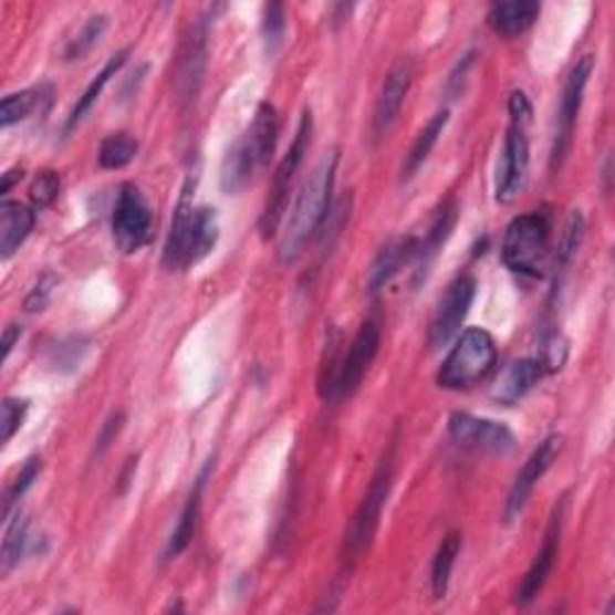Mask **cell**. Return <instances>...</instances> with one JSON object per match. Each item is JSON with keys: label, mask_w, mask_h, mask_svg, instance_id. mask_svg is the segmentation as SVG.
Masks as SVG:
<instances>
[{"label": "cell", "mask_w": 615, "mask_h": 615, "mask_svg": "<svg viewBox=\"0 0 615 615\" xmlns=\"http://www.w3.org/2000/svg\"><path fill=\"white\" fill-rule=\"evenodd\" d=\"M337 164L340 149H330L325 157L315 164V169L301 186L296 200H293V207L289 209L282 239H279L277 248V258L282 264L296 262L303 256L308 243L323 231L332 212V190L334 178H337Z\"/></svg>", "instance_id": "6da1fadb"}, {"label": "cell", "mask_w": 615, "mask_h": 615, "mask_svg": "<svg viewBox=\"0 0 615 615\" xmlns=\"http://www.w3.org/2000/svg\"><path fill=\"white\" fill-rule=\"evenodd\" d=\"M279 121L272 104H260L246 135L236 143L221 161L219 184L227 195H239L253 176L270 164L277 149Z\"/></svg>", "instance_id": "7a4b0ae2"}, {"label": "cell", "mask_w": 615, "mask_h": 615, "mask_svg": "<svg viewBox=\"0 0 615 615\" xmlns=\"http://www.w3.org/2000/svg\"><path fill=\"white\" fill-rule=\"evenodd\" d=\"M551 215L543 209L512 219L500 248L505 268L514 274L541 277L551 253Z\"/></svg>", "instance_id": "3957f363"}, {"label": "cell", "mask_w": 615, "mask_h": 615, "mask_svg": "<svg viewBox=\"0 0 615 615\" xmlns=\"http://www.w3.org/2000/svg\"><path fill=\"white\" fill-rule=\"evenodd\" d=\"M395 471H397V440H393V445H389L383 452L381 465H377V469L373 473L368 491H366V496H363L354 520L346 529V536H344V551L348 555L346 561L354 563L363 555V551H368L375 531H377V527H381V517L387 505L389 491H393Z\"/></svg>", "instance_id": "277c9868"}, {"label": "cell", "mask_w": 615, "mask_h": 615, "mask_svg": "<svg viewBox=\"0 0 615 615\" xmlns=\"http://www.w3.org/2000/svg\"><path fill=\"white\" fill-rule=\"evenodd\" d=\"M531 121V106L524 92L510 96V128L496 169V200L510 202L524 188L529 171V137L527 125Z\"/></svg>", "instance_id": "5b68a950"}, {"label": "cell", "mask_w": 615, "mask_h": 615, "mask_svg": "<svg viewBox=\"0 0 615 615\" xmlns=\"http://www.w3.org/2000/svg\"><path fill=\"white\" fill-rule=\"evenodd\" d=\"M498 361V348L491 334L479 327L467 330L452 352L447 354L438 371V385L445 389H461L481 383L491 375Z\"/></svg>", "instance_id": "8992f818"}, {"label": "cell", "mask_w": 615, "mask_h": 615, "mask_svg": "<svg viewBox=\"0 0 615 615\" xmlns=\"http://www.w3.org/2000/svg\"><path fill=\"white\" fill-rule=\"evenodd\" d=\"M311 139H313V116H311V111H303L296 137H293V143H291L289 152L284 154V159L277 166V171L272 176L268 202H264V209L260 215V233L264 241H270L272 236L279 231V227H282L284 212L289 207V192H291L293 176H296L303 157L308 154V149H311Z\"/></svg>", "instance_id": "52a82bcc"}, {"label": "cell", "mask_w": 615, "mask_h": 615, "mask_svg": "<svg viewBox=\"0 0 615 615\" xmlns=\"http://www.w3.org/2000/svg\"><path fill=\"white\" fill-rule=\"evenodd\" d=\"M111 229H114V241L121 253H137L152 241L154 217L152 209L135 184H123L116 198L114 217H111Z\"/></svg>", "instance_id": "ba28073f"}, {"label": "cell", "mask_w": 615, "mask_h": 615, "mask_svg": "<svg viewBox=\"0 0 615 615\" xmlns=\"http://www.w3.org/2000/svg\"><path fill=\"white\" fill-rule=\"evenodd\" d=\"M594 73V55H584L577 61V65L570 70L561 108H557L555 118V133H553V147H551V169L557 171L565 164L570 145H572V133H575V123L580 116V108L584 102V90Z\"/></svg>", "instance_id": "9c48e42d"}, {"label": "cell", "mask_w": 615, "mask_h": 615, "mask_svg": "<svg viewBox=\"0 0 615 615\" xmlns=\"http://www.w3.org/2000/svg\"><path fill=\"white\" fill-rule=\"evenodd\" d=\"M473 296H477V279L469 274L457 277L455 282L447 286L445 296L440 299L438 311L432 315V323H430V332H428L430 348H442L452 342L461 323H465L469 315Z\"/></svg>", "instance_id": "30bf717a"}, {"label": "cell", "mask_w": 615, "mask_h": 615, "mask_svg": "<svg viewBox=\"0 0 615 615\" xmlns=\"http://www.w3.org/2000/svg\"><path fill=\"white\" fill-rule=\"evenodd\" d=\"M447 428H450V438L461 447H469V450L491 455H508L514 450V432L505 424L455 411Z\"/></svg>", "instance_id": "8fae6325"}, {"label": "cell", "mask_w": 615, "mask_h": 615, "mask_svg": "<svg viewBox=\"0 0 615 615\" xmlns=\"http://www.w3.org/2000/svg\"><path fill=\"white\" fill-rule=\"evenodd\" d=\"M563 450V438L561 436H549L543 440L531 457L524 461V467L514 477V483L510 488V496L505 502V522H514L527 508V502L534 493L536 483L546 477V471L553 467V461L557 459Z\"/></svg>", "instance_id": "7c38bea8"}, {"label": "cell", "mask_w": 615, "mask_h": 615, "mask_svg": "<svg viewBox=\"0 0 615 615\" xmlns=\"http://www.w3.org/2000/svg\"><path fill=\"white\" fill-rule=\"evenodd\" d=\"M207 37L209 24L205 18L192 22L184 37V44L178 51V65H176V87L180 100H195L205 75L207 65Z\"/></svg>", "instance_id": "4fadbf2b"}, {"label": "cell", "mask_w": 615, "mask_h": 615, "mask_svg": "<svg viewBox=\"0 0 615 615\" xmlns=\"http://www.w3.org/2000/svg\"><path fill=\"white\" fill-rule=\"evenodd\" d=\"M563 514L565 505L561 502V508H555L551 524L546 529V536H543V546L536 553L534 563H531L529 572L524 575L520 590H517V604L529 606L534 601L543 586H546L549 577L553 575V567L557 561V553H561V536H563Z\"/></svg>", "instance_id": "5bb4252c"}, {"label": "cell", "mask_w": 615, "mask_h": 615, "mask_svg": "<svg viewBox=\"0 0 615 615\" xmlns=\"http://www.w3.org/2000/svg\"><path fill=\"white\" fill-rule=\"evenodd\" d=\"M377 348H381V325H377L375 320H366L354 337L352 346H348V354L342 358L337 393H334V397H348L356 393L363 375L368 373L371 363L377 356Z\"/></svg>", "instance_id": "9a60e30c"}, {"label": "cell", "mask_w": 615, "mask_h": 615, "mask_svg": "<svg viewBox=\"0 0 615 615\" xmlns=\"http://www.w3.org/2000/svg\"><path fill=\"white\" fill-rule=\"evenodd\" d=\"M411 80H414L411 59H399L393 67H389V73L385 75L383 82L381 96H377V104H375V116H373L375 135H385L399 118L404 100H407V94L411 90Z\"/></svg>", "instance_id": "2e32d148"}, {"label": "cell", "mask_w": 615, "mask_h": 615, "mask_svg": "<svg viewBox=\"0 0 615 615\" xmlns=\"http://www.w3.org/2000/svg\"><path fill=\"white\" fill-rule=\"evenodd\" d=\"M543 373H546V371H543L539 358L512 361L498 373V377L493 381V387H491V397L498 404L512 407V404L520 402L529 393V389L541 381Z\"/></svg>", "instance_id": "e0dca14e"}, {"label": "cell", "mask_w": 615, "mask_h": 615, "mask_svg": "<svg viewBox=\"0 0 615 615\" xmlns=\"http://www.w3.org/2000/svg\"><path fill=\"white\" fill-rule=\"evenodd\" d=\"M192 217H195V207H192V180H188L184 192H180V200L176 205L174 212V221H171V231L169 239H166L164 246V268L166 270H186V250H188V236L192 229Z\"/></svg>", "instance_id": "ac0fdd59"}, {"label": "cell", "mask_w": 615, "mask_h": 615, "mask_svg": "<svg viewBox=\"0 0 615 615\" xmlns=\"http://www.w3.org/2000/svg\"><path fill=\"white\" fill-rule=\"evenodd\" d=\"M212 467H215L212 461H207V467L200 471V477L195 479L186 508H184V512H180L174 534H171L169 543H166V549H164V561H174V557H178L180 553H184L190 546V541L195 536V529H198V517H200V508H202V493H205V486H207L209 473H212Z\"/></svg>", "instance_id": "d6986e66"}, {"label": "cell", "mask_w": 615, "mask_h": 615, "mask_svg": "<svg viewBox=\"0 0 615 615\" xmlns=\"http://www.w3.org/2000/svg\"><path fill=\"white\" fill-rule=\"evenodd\" d=\"M37 215L32 207L15 200L0 205V258L10 260L18 253L20 246L30 239Z\"/></svg>", "instance_id": "ffe728a7"}, {"label": "cell", "mask_w": 615, "mask_h": 615, "mask_svg": "<svg viewBox=\"0 0 615 615\" xmlns=\"http://www.w3.org/2000/svg\"><path fill=\"white\" fill-rule=\"evenodd\" d=\"M416 250H418V241L414 239H399L387 243L381 253H377L368 270V291L377 293L383 286L393 282L404 264L416 260Z\"/></svg>", "instance_id": "44dd1931"}, {"label": "cell", "mask_w": 615, "mask_h": 615, "mask_svg": "<svg viewBox=\"0 0 615 615\" xmlns=\"http://www.w3.org/2000/svg\"><path fill=\"white\" fill-rule=\"evenodd\" d=\"M541 15V3L536 0H510V3H496L488 12V24L498 37H520Z\"/></svg>", "instance_id": "7402d4cb"}, {"label": "cell", "mask_w": 615, "mask_h": 615, "mask_svg": "<svg viewBox=\"0 0 615 615\" xmlns=\"http://www.w3.org/2000/svg\"><path fill=\"white\" fill-rule=\"evenodd\" d=\"M455 221H457V202L455 200H447L436 212V219H432L430 229L426 233V239L418 243L416 260H414L416 262V282H421V279H426V272L430 268V262L436 260L438 250L445 246L447 239H450V233L455 229Z\"/></svg>", "instance_id": "603a6c76"}, {"label": "cell", "mask_w": 615, "mask_h": 615, "mask_svg": "<svg viewBox=\"0 0 615 615\" xmlns=\"http://www.w3.org/2000/svg\"><path fill=\"white\" fill-rule=\"evenodd\" d=\"M219 241V217L215 209L198 207L192 217V229L188 236V250H186V270L192 264L202 262L212 253Z\"/></svg>", "instance_id": "cb8c5ba5"}, {"label": "cell", "mask_w": 615, "mask_h": 615, "mask_svg": "<svg viewBox=\"0 0 615 615\" xmlns=\"http://www.w3.org/2000/svg\"><path fill=\"white\" fill-rule=\"evenodd\" d=\"M447 121H450V111L442 108V111H438V114L428 121L426 128L418 133V137L414 139V145H411V149L407 154V161H404V166H402V178L404 180L414 178L418 174V169H421V166L428 161L430 152H432V147L438 145V139H440V135L445 131Z\"/></svg>", "instance_id": "d4e9b609"}, {"label": "cell", "mask_w": 615, "mask_h": 615, "mask_svg": "<svg viewBox=\"0 0 615 615\" xmlns=\"http://www.w3.org/2000/svg\"><path fill=\"white\" fill-rule=\"evenodd\" d=\"M128 53H131V51L125 49V51H118L116 55H111L102 73L92 80V85L85 90V94L80 96L77 104L73 106V111H70V118H67V123H65V133L73 131L75 125H80V121L90 114L92 106H94L96 102H100V96H102L104 87L108 85V80L118 73V70L125 65V61H128Z\"/></svg>", "instance_id": "484cf974"}, {"label": "cell", "mask_w": 615, "mask_h": 615, "mask_svg": "<svg viewBox=\"0 0 615 615\" xmlns=\"http://www.w3.org/2000/svg\"><path fill=\"white\" fill-rule=\"evenodd\" d=\"M32 551V534H30V520L24 514H15L6 529L3 539V555H0V575L8 577L12 570H15L22 557Z\"/></svg>", "instance_id": "4316f807"}, {"label": "cell", "mask_w": 615, "mask_h": 615, "mask_svg": "<svg viewBox=\"0 0 615 615\" xmlns=\"http://www.w3.org/2000/svg\"><path fill=\"white\" fill-rule=\"evenodd\" d=\"M459 551H461V534L459 531H450V534H447L438 546L436 557H432L430 584H432V596L436 598H445L447 590H450L452 567H455Z\"/></svg>", "instance_id": "83f0119b"}, {"label": "cell", "mask_w": 615, "mask_h": 615, "mask_svg": "<svg viewBox=\"0 0 615 615\" xmlns=\"http://www.w3.org/2000/svg\"><path fill=\"white\" fill-rule=\"evenodd\" d=\"M137 139L128 133L108 135L100 147V164L102 169H123L137 157Z\"/></svg>", "instance_id": "f1b7e54d"}, {"label": "cell", "mask_w": 615, "mask_h": 615, "mask_svg": "<svg viewBox=\"0 0 615 615\" xmlns=\"http://www.w3.org/2000/svg\"><path fill=\"white\" fill-rule=\"evenodd\" d=\"M41 94H44V90H24L18 94H8L3 104H0V125L10 128V125L24 121L41 104Z\"/></svg>", "instance_id": "f546056e"}, {"label": "cell", "mask_w": 615, "mask_h": 615, "mask_svg": "<svg viewBox=\"0 0 615 615\" xmlns=\"http://www.w3.org/2000/svg\"><path fill=\"white\" fill-rule=\"evenodd\" d=\"M106 30V15H92L85 24L80 27V32L67 41L65 46V61H80L82 55H87L94 46L96 41L102 39Z\"/></svg>", "instance_id": "4dcf8cb0"}, {"label": "cell", "mask_w": 615, "mask_h": 615, "mask_svg": "<svg viewBox=\"0 0 615 615\" xmlns=\"http://www.w3.org/2000/svg\"><path fill=\"white\" fill-rule=\"evenodd\" d=\"M286 34V10L282 3H270L262 10V39L264 51L274 55Z\"/></svg>", "instance_id": "1f68e13d"}, {"label": "cell", "mask_w": 615, "mask_h": 615, "mask_svg": "<svg viewBox=\"0 0 615 615\" xmlns=\"http://www.w3.org/2000/svg\"><path fill=\"white\" fill-rule=\"evenodd\" d=\"M582 239H584V217H582L580 209H575V212L570 215V219L565 223V231L561 236V243H557V256H555L557 270L567 268L570 260L575 258L577 248L582 246Z\"/></svg>", "instance_id": "d6a6232c"}, {"label": "cell", "mask_w": 615, "mask_h": 615, "mask_svg": "<svg viewBox=\"0 0 615 615\" xmlns=\"http://www.w3.org/2000/svg\"><path fill=\"white\" fill-rule=\"evenodd\" d=\"M87 354V342L82 337H73L65 340L61 344H55L53 354H51V366L61 373H73L75 368H80L82 358Z\"/></svg>", "instance_id": "836d02e7"}, {"label": "cell", "mask_w": 615, "mask_h": 615, "mask_svg": "<svg viewBox=\"0 0 615 615\" xmlns=\"http://www.w3.org/2000/svg\"><path fill=\"white\" fill-rule=\"evenodd\" d=\"M41 467H44V461H41V457L39 455H34V457H30L24 461L22 465V469H20V473L15 477V481H12V486L8 488V496H6V505H3V517H8L10 514V508H12V502H18L27 491H30V488L34 486V481H37V477L41 473Z\"/></svg>", "instance_id": "e575fe53"}, {"label": "cell", "mask_w": 615, "mask_h": 615, "mask_svg": "<svg viewBox=\"0 0 615 615\" xmlns=\"http://www.w3.org/2000/svg\"><path fill=\"white\" fill-rule=\"evenodd\" d=\"M59 190H61V178L55 171L46 169V171H41L37 178H34V184H32V190H30V198H32V205L37 209H46L55 202V198H59Z\"/></svg>", "instance_id": "d590c367"}, {"label": "cell", "mask_w": 615, "mask_h": 615, "mask_svg": "<svg viewBox=\"0 0 615 615\" xmlns=\"http://www.w3.org/2000/svg\"><path fill=\"white\" fill-rule=\"evenodd\" d=\"M30 411V402L8 397L3 402V442H10L12 436L22 428L24 416Z\"/></svg>", "instance_id": "8d00e7d4"}, {"label": "cell", "mask_w": 615, "mask_h": 615, "mask_svg": "<svg viewBox=\"0 0 615 615\" xmlns=\"http://www.w3.org/2000/svg\"><path fill=\"white\" fill-rule=\"evenodd\" d=\"M59 286V277H53L51 272H46L44 277L39 279L37 286L30 291V296L24 299V311L27 313H41L44 308L49 305L51 296H53V289Z\"/></svg>", "instance_id": "74e56055"}, {"label": "cell", "mask_w": 615, "mask_h": 615, "mask_svg": "<svg viewBox=\"0 0 615 615\" xmlns=\"http://www.w3.org/2000/svg\"><path fill=\"white\" fill-rule=\"evenodd\" d=\"M123 421H125V416H123V414H114V416H111L108 421L102 426L100 438H96V442H100V455L106 452V447L111 445V440H116V436H118L121 428H123Z\"/></svg>", "instance_id": "f35d334b"}, {"label": "cell", "mask_w": 615, "mask_h": 615, "mask_svg": "<svg viewBox=\"0 0 615 615\" xmlns=\"http://www.w3.org/2000/svg\"><path fill=\"white\" fill-rule=\"evenodd\" d=\"M22 337V327L18 325H8L3 332V361H8V356L12 354V346H15Z\"/></svg>", "instance_id": "ab89813d"}, {"label": "cell", "mask_w": 615, "mask_h": 615, "mask_svg": "<svg viewBox=\"0 0 615 615\" xmlns=\"http://www.w3.org/2000/svg\"><path fill=\"white\" fill-rule=\"evenodd\" d=\"M135 471H137V457H131V459H128V465H125V469H123V473H121V488H118V493L128 491V486H131V481H133V477H135Z\"/></svg>", "instance_id": "60d3db41"}, {"label": "cell", "mask_w": 615, "mask_h": 615, "mask_svg": "<svg viewBox=\"0 0 615 615\" xmlns=\"http://www.w3.org/2000/svg\"><path fill=\"white\" fill-rule=\"evenodd\" d=\"M22 178V171H8L6 176H3V186H0V195H6L10 188H12V184H15V180H20Z\"/></svg>", "instance_id": "b9f144b4"}]
</instances>
